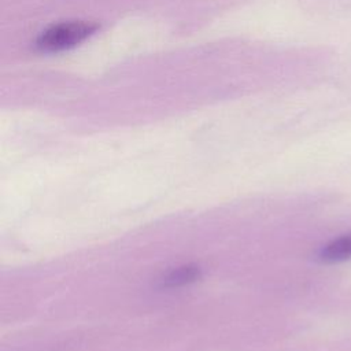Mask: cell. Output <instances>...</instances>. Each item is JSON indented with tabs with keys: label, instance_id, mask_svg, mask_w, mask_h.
Returning a JSON list of instances; mask_svg holds the SVG:
<instances>
[{
	"label": "cell",
	"instance_id": "6da1fadb",
	"mask_svg": "<svg viewBox=\"0 0 351 351\" xmlns=\"http://www.w3.org/2000/svg\"><path fill=\"white\" fill-rule=\"evenodd\" d=\"M99 26L86 21L60 22L47 27L36 40V48L40 52L53 53L77 47L97 32Z\"/></svg>",
	"mask_w": 351,
	"mask_h": 351
},
{
	"label": "cell",
	"instance_id": "7a4b0ae2",
	"mask_svg": "<svg viewBox=\"0 0 351 351\" xmlns=\"http://www.w3.org/2000/svg\"><path fill=\"white\" fill-rule=\"evenodd\" d=\"M318 261L325 265H336L351 261V232L343 233L328 241L319 250Z\"/></svg>",
	"mask_w": 351,
	"mask_h": 351
},
{
	"label": "cell",
	"instance_id": "3957f363",
	"mask_svg": "<svg viewBox=\"0 0 351 351\" xmlns=\"http://www.w3.org/2000/svg\"><path fill=\"white\" fill-rule=\"evenodd\" d=\"M197 277V269L195 267H181L177 269L176 271H173L167 278H166V284L167 285H184L189 281H193Z\"/></svg>",
	"mask_w": 351,
	"mask_h": 351
}]
</instances>
